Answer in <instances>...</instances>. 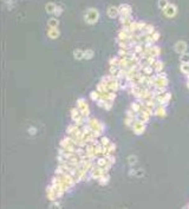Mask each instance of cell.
Masks as SVG:
<instances>
[{
    "mask_svg": "<svg viewBox=\"0 0 189 209\" xmlns=\"http://www.w3.org/2000/svg\"><path fill=\"white\" fill-rule=\"evenodd\" d=\"M118 13H119V10H118L117 7L111 6V7H109V10H108V16H109L110 18H115Z\"/></svg>",
    "mask_w": 189,
    "mask_h": 209,
    "instance_id": "277c9868",
    "label": "cell"
},
{
    "mask_svg": "<svg viewBox=\"0 0 189 209\" xmlns=\"http://www.w3.org/2000/svg\"><path fill=\"white\" fill-rule=\"evenodd\" d=\"M118 10H119L121 17H129L130 13H131V8L128 5H121V6L118 7Z\"/></svg>",
    "mask_w": 189,
    "mask_h": 209,
    "instance_id": "7a4b0ae2",
    "label": "cell"
},
{
    "mask_svg": "<svg viewBox=\"0 0 189 209\" xmlns=\"http://www.w3.org/2000/svg\"><path fill=\"white\" fill-rule=\"evenodd\" d=\"M163 11H164V13L168 17H173V16H175V13H176V7L174 6V5H168Z\"/></svg>",
    "mask_w": 189,
    "mask_h": 209,
    "instance_id": "3957f363",
    "label": "cell"
},
{
    "mask_svg": "<svg viewBox=\"0 0 189 209\" xmlns=\"http://www.w3.org/2000/svg\"><path fill=\"white\" fill-rule=\"evenodd\" d=\"M56 8H57V6H56L54 4H52V2H50V4H47L46 5V12L47 13H54Z\"/></svg>",
    "mask_w": 189,
    "mask_h": 209,
    "instance_id": "5b68a950",
    "label": "cell"
},
{
    "mask_svg": "<svg viewBox=\"0 0 189 209\" xmlns=\"http://www.w3.org/2000/svg\"><path fill=\"white\" fill-rule=\"evenodd\" d=\"M85 19H86V21L90 23V24L97 21V19H98V12H97V10L90 8L88 12H86V14H85Z\"/></svg>",
    "mask_w": 189,
    "mask_h": 209,
    "instance_id": "6da1fadb",
    "label": "cell"
},
{
    "mask_svg": "<svg viewBox=\"0 0 189 209\" xmlns=\"http://www.w3.org/2000/svg\"><path fill=\"white\" fill-rule=\"evenodd\" d=\"M54 13H56L57 16H59V14L62 13V8H60V7H57V8H56V11H54Z\"/></svg>",
    "mask_w": 189,
    "mask_h": 209,
    "instance_id": "ba28073f",
    "label": "cell"
},
{
    "mask_svg": "<svg viewBox=\"0 0 189 209\" xmlns=\"http://www.w3.org/2000/svg\"><path fill=\"white\" fill-rule=\"evenodd\" d=\"M168 5H169V4H168V0H159V8L164 10Z\"/></svg>",
    "mask_w": 189,
    "mask_h": 209,
    "instance_id": "8992f818",
    "label": "cell"
},
{
    "mask_svg": "<svg viewBox=\"0 0 189 209\" xmlns=\"http://www.w3.org/2000/svg\"><path fill=\"white\" fill-rule=\"evenodd\" d=\"M48 25H50L51 27H56V26L58 25V20H57V19H51V20L48 21Z\"/></svg>",
    "mask_w": 189,
    "mask_h": 209,
    "instance_id": "52a82bcc",
    "label": "cell"
}]
</instances>
